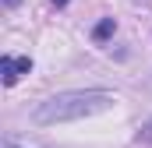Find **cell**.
I'll return each instance as SVG.
<instances>
[{
    "label": "cell",
    "mask_w": 152,
    "mask_h": 148,
    "mask_svg": "<svg viewBox=\"0 0 152 148\" xmlns=\"http://www.w3.org/2000/svg\"><path fill=\"white\" fill-rule=\"evenodd\" d=\"M117 106L113 92H103V88H88V92H60L46 102H39L32 110L36 123H67V120H85V116H96V113H106Z\"/></svg>",
    "instance_id": "6da1fadb"
},
{
    "label": "cell",
    "mask_w": 152,
    "mask_h": 148,
    "mask_svg": "<svg viewBox=\"0 0 152 148\" xmlns=\"http://www.w3.org/2000/svg\"><path fill=\"white\" fill-rule=\"evenodd\" d=\"M32 71V60L28 57H0V74H4V85H14L21 74Z\"/></svg>",
    "instance_id": "7a4b0ae2"
},
{
    "label": "cell",
    "mask_w": 152,
    "mask_h": 148,
    "mask_svg": "<svg viewBox=\"0 0 152 148\" xmlns=\"http://www.w3.org/2000/svg\"><path fill=\"white\" fill-rule=\"evenodd\" d=\"M110 36H113V18H103V21L96 25L92 39H96V42H103V39H110Z\"/></svg>",
    "instance_id": "3957f363"
},
{
    "label": "cell",
    "mask_w": 152,
    "mask_h": 148,
    "mask_svg": "<svg viewBox=\"0 0 152 148\" xmlns=\"http://www.w3.org/2000/svg\"><path fill=\"white\" fill-rule=\"evenodd\" d=\"M142 141H152V120L145 123V127H142Z\"/></svg>",
    "instance_id": "277c9868"
},
{
    "label": "cell",
    "mask_w": 152,
    "mask_h": 148,
    "mask_svg": "<svg viewBox=\"0 0 152 148\" xmlns=\"http://www.w3.org/2000/svg\"><path fill=\"white\" fill-rule=\"evenodd\" d=\"M50 4H57V7H64V4H67V0H50Z\"/></svg>",
    "instance_id": "5b68a950"
},
{
    "label": "cell",
    "mask_w": 152,
    "mask_h": 148,
    "mask_svg": "<svg viewBox=\"0 0 152 148\" xmlns=\"http://www.w3.org/2000/svg\"><path fill=\"white\" fill-rule=\"evenodd\" d=\"M4 4H7V7H18V0H4Z\"/></svg>",
    "instance_id": "8992f818"
},
{
    "label": "cell",
    "mask_w": 152,
    "mask_h": 148,
    "mask_svg": "<svg viewBox=\"0 0 152 148\" xmlns=\"http://www.w3.org/2000/svg\"><path fill=\"white\" fill-rule=\"evenodd\" d=\"M4 148H18V145H11V141H7V145H4Z\"/></svg>",
    "instance_id": "52a82bcc"
}]
</instances>
